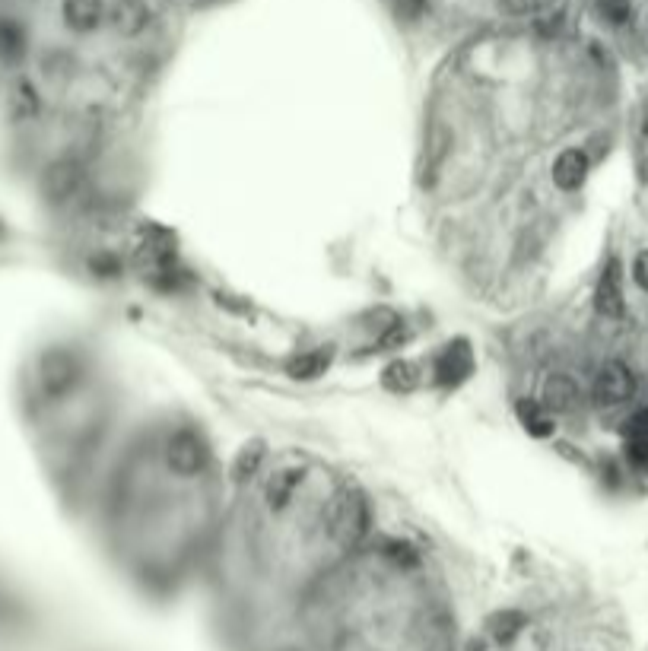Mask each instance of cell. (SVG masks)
<instances>
[{"label": "cell", "mask_w": 648, "mask_h": 651, "mask_svg": "<svg viewBox=\"0 0 648 651\" xmlns=\"http://www.w3.org/2000/svg\"><path fill=\"white\" fill-rule=\"evenodd\" d=\"M474 372V353L464 340L448 343L439 356L432 359V375H436L439 385H461L467 375Z\"/></svg>", "instance_id": "5b68a950"}, {"label": "cell", "mask_w": 648, "mask_h": 651, "mask_svg": "<svg viewBox=\"0 0 648 651\" xmlns=\"http://www.w3.org/2000/svg\"><path fill=\"white\" fill-rule=\"evenodd\" d=\"M83 366L77 353L70 350H51L39 359V385L48 397H61L80 382Z\"/></svg>", "instance_id": "6da1fadb"}, {"label": "cell", "mask_w": 648, "mask_h": 651, "mask_svg": "<svg viewBox=\"0 0 648 651\" xmlns=\"http://www.w3.org/2000/svg\"><path fill=\"white\" fill-rule=\"evenodd\" d=\"M540 404H544L550 413H569L579 404V385L572 382L569 375L556 372L544 382V397H540Z\"/></svg>", "instance_id": "9c48e42d"}, {"label": "cell", "mask_w": 648, "mask_h": 651, "mask_svg": "<svg viewBox=\"0 0 648 651\" xmlns=\"http://www.w3.org/2000/svg\"><path fill=\"white\" fill-rule=\"evenodd\" d=\"M80 178H83V172H80L77 162H70V159L51 162L42 175V194L48 197V201H67V197L80 188Z\"/></svg>", "instance_id": "8992f818"}, {"label": "cell", "mask_w": 648, "mask_h": 651, "mask_svg": "<svg viewBox=\"0 0 648 651\" xmlns=\"http://www.w3.org/2000/svg\"><path fill=\"white\" fill-rule=\"evenodd\" d=\"M636 394V375L626 363H607L601 366L598 378H594V401L601 407H620L633 401Z\"/></svg>", "instance_id": "3957f363"}, {"label": "cell", "mask_w": 648, "mask_h": 651, "mask_svg": "<svg viewBox=\"0 0 648 651\" xmlns=\"http://www.w3.org/2000/svg\"><path fill=\"white\" fill-rule=\"evenodd\" d=\"M518 420L531 436H550L553 432V413L540 401H518Z\"/></svg>", "instance_id": "4fadbf2b"}, {"label": "cell", "mask_w": 648, "mask_h": 651, "mask_svg": "<svg viewBox=\"0 0 648 651\" xmlns=\"http://www.w3.org/2000/svg\"><path fill=\"white\" fill-rule=\"evenodd\" d=\"M391 4H394V10L404 16V20H417V16L426 10L429 0H391Z\"/></svg>", "instance_id": "ffe728a7"}, {"label": "cell", "mask_w": 648, "mask_h": 651, "mask_svg": "<svg viewBox=\"0 0 648 651\" xmlns=\"http://www.w3.org/2000/svg\"><path fill=\"white\" fill-rule=\"evenodd\" d=\"M26 51V29L10 20V16H0V61H16L23 58Z\"/></svg>", "instance_id": "5bb4252c"}, {"label": "cell", "mask_w": 648, "mask_h": 651, "mask_svg": "<svg viewBox=\"0 0 648 651\" xmlns=\"http://www.w3.org/2000/svg\"><path fill=\"white\" fill-rule=\"evenodd\" d=\"M588 178V156L582 150H563L553 162V185L560 191H579Z\"/></svg>", "instance_id": "ba28073f"}, {"label": "cell", "mask_w": 648, "mask_h": 651, "mask_svg": "<svg viewBox=\"0 0 648 651\" xmlns=\"http://www.w3.org/2000/svg\"><path fill=\"white\" fill-rule=\"evenodd\" d=\"M102 0H64V23L77 32H93L102 23Z\"/></svg>", "instance_id": "8fae6325"}, {"label": "cell", "mask_w": 648, "mask_h": 651, "mask_svg": "<svg viewBox=\"0 0 648 651\" xmlns=\"http://www.w3.org/2000/svg\"><path fill=\"white\" fill-rule=\"evenodd\" d=\"M633 280L645 289L648 293V251H642V255H636L633 261Z\"/></svg>", "instance_id": "44dd1931"}, {"label": "cell", "mask_w": 648, "mask_h": 651, "mask_svg": "<svg viewBox=\"0 0 648 651\" xmlns=\"http://www.w3.org/2000/svg\"><path fill=\"white\" fill-rule=\"evenodd\" d=\"M553 0H502V10L509 16H537L544 13Z\"/></svg>", "instance_id": "d6986e66"}, {"label": "cell", "mask_w": 648, "mask_h": 651, "mask_svg": "<svg viewBox=\"0 0 648 651\" xmlns=\"http://www.w3.org/2000/svg\"><path fill=\"white\" fill-rule=\"evenodd\" d=\"M598 10L610 26H623L633 16V4L629 0H598Z\"/></svg>", "instance_id": "ac0fdd59"}, {"label": "cell", "mask_w": 648, "mask_h": 651, "mask_svg": "<svg viewBox=\"0 0 648 651\" xmlns=\"http://www.w3.org/2000/svg\"><path fill=\"white\" fill-rule=\"evenodd\" d=\"M369 531V505L356 490H347L334 505V534L340 544H356Z\"/></svg>", "instance_id": "277c9868"}, {"label": "cell", "mask_w": 648, "mask_h": 651, "mask_svg": "<svg viewBox=\"0 0 648 651\" xmlns=\"http://www.w3.org/2000/svg\"><path fill=\"white\" fill-rule=\"evenodd\" d=\"M626 458L636 470L648 474V429H626Z\"/></svg>", "instance_id": "2e32d148"}, {"label": "cell", "mask_w": 648, "mask_h": 651, "mask_svg": "<svg viewBox=\"0 0 648 651\" xmlns=\"http://www.w3.org/2000/svg\"><path fill=\"white\" fill-rule=\"evenodd\" d=\"M299 486H302V470H296V467L277 470V474L270 477V483H267V502H270V509H286Z\"/></svg>", "instance_id": "7c38bea8"}, {"label": "cell", "mask_w": 648, "mask_h": 651, "mask_svg": "<svg viewBox=\"0 0 648 651\" xmlns=\"http://www.w3.org/2000/svg\"><path fill=\"white\" fill-rule=\"evenodd\" d=\"M594 305H598V312L604 318H620L623 315V274H620L617 261H610L604 267L598 289H594Z\"/></svg>", "instance_id": "52a82bcc"}, {"label": "cell", "mask_w": 648, "mask_h": 651, "mask_svg": "<svg viewBox=\"0 0 648 651\" xmlns=\"http://www.w3.org/2000/svg\"><path fill=\"white\" fill-rule=\"evenodd\" d=\"M331 363V353H324V350H309V353H299L296 359H290V366H286V372H290L293 378H318L324 369H328Z\"/></svg>", "instance_id": "9a60e30c"}, {"label": "cell", "mask_w": 648, "mask_h": 651, "mask_svg": "<svg viewBox=\"0 0 648 651\" xmlns=\"http://www.w3.org/2000/svg\"><path fill=\"white\" fill-rule=\"evenodd\" d=\"M112 23L124 35H137V32L147 29V23H150V7L143 4V0H115Z\"/></svg>", "instance_id": "30bf717a"}, {"label": "cell", "mask_w": 648, "mask_h": 651, "mask_svg": "<svg viewBox=\"0 0 648 651\" xmlns=\"http://www.w3.org/2000/svg\"><path fill=\"white\" fill-rule=\"evenodd\" d=\"M417 369H413L410 363H394L385 369V385L391 391H410L413 385H417V375H413Z\"/></svg>", "instance_id": "e0dca14e"}, {"label": "cell", "mask_w": 648, "mask_h": 651, "mask_svg": "<svg viewBox=\"0 0 648 651\" xmlns=\"http://www.w3.org/2000/svg\"><path fill=\"white\" fill-rule=\"evenodd\" d=\"M166 461H169V467L175 470V474L194 477V474H201V470H207L210 448H207V442L201 436H197V432L182 429V432H175V436L169 439Z\"/></svg>", "instance_id": "7a4b0ae2"}]
</instances>
